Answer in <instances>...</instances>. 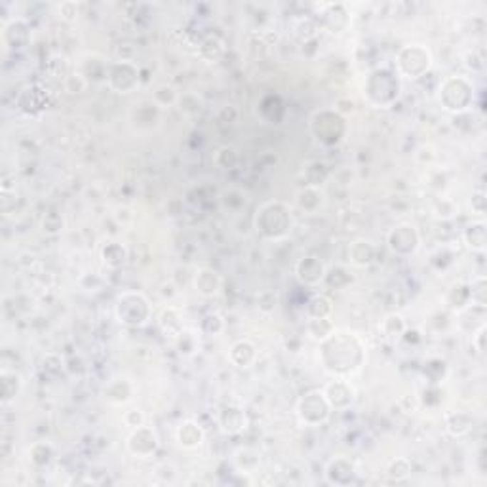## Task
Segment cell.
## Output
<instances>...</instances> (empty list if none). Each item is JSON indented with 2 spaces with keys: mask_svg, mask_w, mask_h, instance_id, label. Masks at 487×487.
<instances>
[{
  "mask_svg": "<svg viewBox=\"0 0 487 487\" xmlns=\"http://www.w3.org/2000/svg\"><path fill=\"white\" fill-rule=\"evenodd\" d=\"M367 350L358 333L350 330H333L318 345V360L322 370L331 377L348 379L364 367Z\"/></svg>",
  "mask_w": 487,
  "mask_h": 487,
  "instance_id": "obj_1",
  "label": "cell"
},
{
  "mask_svg": "<svg viewBox=\"0 0 487 487\" xmlns=\"http://www.w3.org/2000/svg\"><path fill=\"white\" fill-rule=\"evenodd\" d=\"M293 226V214L286 202L280 200H268L257 208L253 215V229L263 240L268 242H280L291 232Z\"/></svg>",
  "mask_w": 487,
  "mask_h": 487,
  "instance_id": "obj_2",
  "label": "cell"
},
{
  "mask_svg": "<svg viewBox=\"0 0 487 487\" xmlns=\"http://www.w3.org/2000/svg\"><path fill=\"white\" fill-rule=\"evenodd\" d=\"M402 95V80L389 67H377L367 73L364 82V98L375 109H390Z\"/></svg>",
  "mask_w": 487,
  "mask_h": 487,
  "instance_id": "obj_3",
  "label": "cell"
},
{
  "mask_svg": "<svg viewBox=\"0 0 487 487\" xmlns=\"http://www.w3.org/2000/svg\"><path fill=\"white\" fill-rule=\"evenodd\" d=\"M438 103L449 115H466L476 101V88L470 78L463 75H451L444 78L438 86Z\"/></svg>",
  "mask_w": 487,
  "mask_h": 487,
  "instance_id": "obj_4",
  "label": "cell"
},
{
  "mask_svg": "<svg viewBox=\"0 0 487 487\" xmlns=\"http://www.w3.org/2000/svg\"><path fill=\"white\" fill-rule=\"evenodd\" d=\"M308 130L314 141L325 149L339 147L347 137L348 122L342 115H339L335 109H320L314 110L310 120H308Z\"/></svg>",
  "mask_w": 487,
  "mask_h": 487,
  "instance_id": "obj_5",
  "label": "cell"
},
{
  "mask_svg": "<svg viewBox=\"0 0 487 487\" xmlns=\"http://www.w3.org/2000/svg\"><path fill=\"white\" fill-rule=\"evenodd\" d=\"M115 316L118 324L130 330H141L151 322V303L141 291H122L116 297Z\"/></svg>",
  "mask_w": 487,
  "mask_h": 487,
  "instance_id": "obj_6",
  "label": "cell"
},
{
  "mask_svg": "<svg viewBox=\"0 0 487 487\" xmlns=\"http://www.w3.org/2000/svg\"><path fill=\"white\" fill-rule=\"evenodd\" d=\"M434 56L424 44H406L396 53V73L409 80H421L432 69Z\"/></svg>",
  "mask_w": 487,
  "mask_h": 487,
  "instance_id": "obj_7",
  "label": "cell"
},
{
  "mask_svg": "<svg viewBox=\"0 0 487 487\" xmlns=\"http://www.w3.org/2000/svg\"><path fill=\"white\" fill-rule=\"evenodd\" d=\"M295 413L299 423L305 424V426H322L331 419L333 407L330 406V402L325 398L324 390L313 389L307 390L297 400Z\"/></svg>",
  "mask_w": 487,
  "mask_h": 487,
  "instance_id": "obj_8",
  "label": "cell"
},
{
  "mask_svg": "<svg viewBox=\"0 0 487 487\" xmlns=\"http://www.w3.org/2000/svg\"><path fill=\"white\" fill-rule=\"evenodd\" d=\"M384 244L392 256L407 259L421 250V232L413 223H398L387 232Z\"/></svg>",
  "mask_w": 487,
  "mask_h": 487,
  "instance_id": "obj_9",
  "label": "cell"
},
{
  "mask_svg": "<svg viewBox=\"0 0 487 487\" xmlns=\"http://www.w3.org/2000/svg\"><path fill=\"white\" fill-rule=\"evenodd\" d=\"M107 86L116 93H122V95H128V93L135 92L141 82V73L140 67L130 61V59H120V61H115V63L109 65V70H107Z\"/></svg>",
  "mask_w": 487,
  "mask_h": 487,
  "instance_id": "obj_10",
  "label": "cell"
},
{
  "mask_svg": "<svg viewBox=\"0 0 487 487\" xmlns=\"http://www.w3.org/2000/svg\"><path fill=\"white\" fill-rule=\"evenodd\" d=\"M126 449L135 459L155 457L158 449H160L158 432L152 426H149V424H141L137 429H132L128 440H126Z\"/></svg>",
  "mask_w": 487,
  "mask_h": 487,
  "instance_id": "obj_11",
  "label": "cell"
},
{
  "mask_svg": "<svg viewBox=\"0 0 487 487\" xmlns=\"http://www.w3.org/2000/svg\"><path fill=\"white\" fill-rule=\"evenodd\" d=\"M358 478V470L354 461H350L345 455H337L331 457L324 466V480L325 483L337 487H347L352 486Z\"/></svg>",
  "mask_w": 487,
  "mask_h": 487,
  "instance_id": "obj_12",
  "label": "cell"
},
{
  "mask_svg": "<svg viewBox=\"0 0 487 487\" xmlns=\"http://www.w3.org/2000/svg\"><path fill=\"white\" fill-rule=\"evenodd\" d=\"M322 390H324L330 406L333 407V412H345L356 400V389L350 384L348 379L333 377V381H330Z\"/></svg>",
  "mask_w": 487,
  "mask_h": 487,
  "instance_id": "obj_13",
  "label": "cell"
},
{
  "mask_svg": "<svg viewBox=\"0 0 487 487\" xmlns=\"http://www.w3.org/2000/svg\"><path fill=\"white\" fill-rule=\"evenodd\" d=\"M328 267L318 256H303L295 263V278L307 288H316L324 284Z\"/></svg>",
  "mask_w": 487,
  "mask_h": 487,
  "instance_id": "obj_14",
  "label": "cell"
},
{
  "mask_svg": "<svg viewBox=\"0 0 487 487\" xmlns=\"http://www.w3.org/2000/svg\"><path fill=\"white\" fill-rule=\"evenodd\" d=\"M31 29L23 19H10L2 27V44L8 52H19L29 46Z\"/></svg>",
  "mask_w": 487,
  "mask_h": 487,
  "instance_id": "obj_15",
  "label": "cell"
},
{
  "mask_svg": "<svg viewBox=\"0 0 487 487\" xmlns=\"http://www.w3.org/2000/svg\"><path fill=\"white\" fill-rule=\"evenodd\" d=\"M217 424H219L223 434L238 436L250 426V419H248V413L244 412L242 407L225 406L221 407V412L217 413Z\"/></svg>",
  "mask_w": 487,
  "mask_h": 487,
  "instance_id": "obj_16",
  "label": "cell"
},
{
  "mask_svg": "<svg viewBox=\"0 0 487 487\" xmlns=\"http://www.w3.org/2000/svg\"><path fill=\"white\" fill-rule=\"evenodd\" d=\"M350 23V14L347 4H324L320 12V27L330 31L333 35H341Z\"/></svg>",
  "mask_w": 487,
  "mask_h": 487,
  "instance_id": "obj_17",
  "label": "cell"
},
{
  "mask_svg": "<svg viewBox=\"0 0 487 487\" xmlns=\"http://www.w3.org/2000/svg\"><path fill=\"white\" fill-rule=\"evenodd\" d=\"M192 288H194L198 295L211 299V297L219 295L221 290H223V278H221V274L217 271H214V268H197V273L192 276Z\"/></svg>",
  "mask_w": 487,
  "mask_h": 487,
  "instance_id": "obj_18",
  "label": "cell"
},
{
  "mask_svg": "<svg viewBox=\"0 0 487 487\" xmlns=\"http://www.w3.org/2000/svg\"><path fill=\"white\" fill-rule=\"evenodd\" d=\"M135 387L128 377H115L105 384L103 398L110 406H126L134 400Z\"/></svg>",
  "mask_w": 487,
  "mask_h": 487,
  "instance_id": "obj_19",
  "label": "cell"
},
{
  "mask_svg": "<svg viewBox=\"0 0 487 487\" xmlns=\"http://www.w3.org/2000/svg\"><path fill=\"white\" fill-rule=\"evenodd\" d=\"M461 238H463V244L468 248V250L476 251V253H486L487 250V225L486 221L474 219L466 223L463 226V232H461Z\"/></svg>",
  "mask_w": 487,
  "mask_h": 487,
  "instance_id": "obj_20",
  "label": "cell"
},
{
  "mask_svg": "<svg viewBox=\"0 0 487 487\" xmlns=\"http://www.w3.org/2000/svg\"><path fill=\"white\" fill-rule=\"evenodd\" d=\"M23 390V377L18 372L2 370L0 372V402L2 407L12 406Z\"/></svg>",
  "mask_w": 487,
  "mask_h": 487,
  "instance_id": "obj_21",
  "label": "cell"
},
{
  "mask_svg": "<svg viewBox=\"0 0 487 487\" xmlns=\"http://www.w3.org/2000/svg\"><path fill=\"white\" fill-rule=\"evenodd\" d=\"M175 440L183 449H197L206 440V432L197 421L187 419V421L179 423V426L175 430Z\"/></svg>",
  "mask_w": 487,
  "mask_h": 487,
  "instance_id": "obj_22",
  "label": "cell"
},
{
  "mask_svg": "<svg viewBox=\"0 0 487 487\" xmlns=\"http://www.w3.org/2000/svg\"><path fill=\"white\" fill-rule=\"evenodd\" d=\"M229 362L238 370H248L257 362V348L256 345L248 339L232 342L229 348Z\"/></svg>",
  "mask_w": 487,
  "mask_h": 487,
  "instance_id": "obj_23",
  "label": "cell"
},
{
  "mask_svg": "<svg viewBox=\"0 0 487 487\" xmlns=\"http://www.w3.org/2000/svg\"><path fill=\"white\" fill-rule=\"evenodd\" d=\"M377 248L370 240H354L348 246V261L356 268H370L375 263Z\"/></svg>",
  "mask_w": 487,
  "mask_h": 487,
  "instance_id": "obj_24",
  "label": "cell"
},
{
  "mask_svg": "<svg viewBox=\"0 0 487 487\" xmlns=\"http://www.w3.org/2000/svg\"><path fill=\"white\" fill-rule=\"evenodd\" d=\"M174 347L183 358H194L202 350V331L197 328H185L174 339Z\"/></svg>",
  "mask_w": 487,
  "mask_h": 487,
  "instance_id": "obj_25",
  "label": "cell"
},
{
  "mask_svg": "<svg viewBox=\"0 0 487 487\" xmlns=\"http://www.w3.org/2000/svg\"><path fill=\"white\" fill-rule=\"evenodd\" d=\"M183 314H181V310L177 307H166L162 308V313L158 314V330H160V333H162L164 337H169L172 341H174L175 337L179 335L181 331L185 330V322H183Z\"/></svg>",
  "mask_w": 487,
  "mask_h": 487,
  "instance_id": "obj_26",
  "label": "cell"
},
{
  "mask_svg": "<svg viewBox=\"0 0 487 487\" xmlns=\"http://www.w3.org/2000/svg\"><path fill=\"white\" fill-rule=\"evenodd\" d=\"M459 314V330L464 331V333H474L476 330H480L481 325H486L487 320V307H481V305H474L470 303L468 307L463 308Z\"/></svg>",
  "mask_w": 487,
  "mask_h": 487,
  "instance_id": "obj_27",
  "label": "cell"
},
{
  "mask_svg": "<svg viewBox=\"0 0 487 487\" xmlns=\"http://www.w3.org/2000/svg\"><path fill=\"white\" fill-rule=\"evenodd\" d=\"M295 202H297V208L301 209L303 214L314 215V214H318L320 209L324 208L325 197H324V192L320 191V189H314V187H303L301 191L297 192Z\"/></svg>",
  "mask_w": 487,
  "mask_h": 487,
  "instance_id": "obj_28",
  "label": "cell"
},
{
  "mask_svg": "<svg viewBox=\"0 0 487 487\" xmlns=\"http://www.w3.org/2000/svg\"><path fill=\"white\" fill-rule=\"evenodd\" d=\"M474 429V419L466 412H453L446 415V430L453 438H464Z\"/></svg>",
  "mask_w": 487,
  "mask_h": 487,
  "instance_id": "obj_29",
  "label": "cell"
},
{
  "mask_svg": "<svg viewBox=\"0 0 487 487\" xmlns=\"http://www.w3.org/2000/svg\"><path fill=\"white\" fill-rule=\"evenodd\" d=\"M331 177L330 166L324 162V160H313L308 162L303 169V181H305V187H314V189H320V187L325 185V181Z\"/></svg>",
  "mask_w": 487,
  "mask_h": 487,
  "instance_id": "obj_30",
  "label": "cell"
},
{
  "mask_svg": "<svg viewBox=\"0 0 487 487\" xmlns=\"http://www.w3.org/2000/svg\"><path fill=\"white\" fill-rule=\"evenodd\" d=\"M444 303L446 307L453 313H461L463 308H466L470 305V288L466 282H457L453 284L449 290H447L446 297H444Z\"/></svg>",
  "mask_w": 487,
  "mask_h": 487,
  "instance_id": "obj_31",
  "label": "cell"
},
{
  "mask_svg": "<svg viewBox=\"0 0 487 487\" xmlns=\"http://www.w3.org/2000/svg\"><path fill=\"white\" fill-rule=\"evenodd\" d=\"M333 301L324 293H316L308 299L305 313H307L308 320H320V318H333Z\"/></svg>",
  "mask_w": 487,
  "mask_h": 487,
  "instance_id": "obj_32",
  "label": "cell"
},
{
  "mask_svg": "<svg viewBox=\"0 0 487 487\" xmlns=\"http://www.w3.org/2000/svg\"><path fill=\"white\" fill-rule=\"evenodd\" d=\"M101 259L109 268H122L128 261V250L120 242H107L101 250Z\"/></svg>",
  "mask_w": 487,
  "mask_h": 487,
  "instance_id": "obj_33",
  "label": "cell"
},
{
  "mask_svg": "<svg viewBox=\"0 0 487 487\" xmlns=\"http://www.w3.org/2000/svg\"><path fill=\"white\" fill-rule=\"evenodd\" d=\"M379 328H381V333H383L384 339H387V341H390V342L400 341L402 335H404V331L407 330L404 316H402V314H396V313L387 314Z\"/></svg>",
  "mask_w": 487,
  "mask_h": 487,
  "instance_id": "obj_34",
  "label": "cell"
},
{
  "mask_svg": "<svg viewBox=\"0 0 487 487\" xmlns=\"http://www.w3.org/2000/svg\"><path fill=\"white\" fill-rule=\"evenodd\" d=\"M225 42H223V38L217 35H209L206 36L202 42H200V46H198V53H200V58L204 59V61H208V63H215V61H219L223 56H225Z\"/></svg>",
  "mask_w": 487,
  "mask_h": 487,
  "instance_id": "obj_35",
  "label": "cell"
},
{
  "mask_svg": "<svg viewBox=\"0 0 487 487\" xmlns=\"http://www.w3.org/2000/svg\"><path fill=\"white\" fill-rule=\"evenodd\" d=\"M29 461L33 466H36V468H46V466H50L53 461V457H56V449H53V446L50 444V441H35L33 446L29 447Z\"/></svg>",
  "mask_w": 487,
  "mask_h": 487,
  "instance_id": "obj_36",
  "label": "cell"
},
{
  "mask_svg": "<svg viewBox=\"0 0 487 487\" xmlns=\"http://www.w3.org/2000/svg\"><path fill=\"white\" fill-rule=\"evenodd\" d=\"M447 362L441 358H429L423 365V375L429 384H441L447 377Z\"/></svg>",
  "mask_w": 487,
  "mask_h": 487,
  "instance_id": "obj_37",
  "label": "cell"
},
{
  "mask_svg": "<svg viewBox=\"0 0 487 487\" xmlns=\"http://www.w3.org/2000/svg\"><path fill=\"white\" fill-rule=\"evenodd\" d=\"M354 282L352 273L348 271L347 267L342 265H337V267H331L328 273H325L324 284L330 286L331 290H345L347 286H350Z\"/></svg>",
  "mask_w": 487,
  "mask_h": 487,
  "instance_id": "obj_38",
  "label": "cell"
},
{
  "mask_svg": "<svg viewBox=\"0 0 487 487\" xmlns=\"http://www.w3.org/2000/svg\"><path fill=\"white\" fill-rule=\"evenodd\" d=\"M413 472L412 461L406 457L392 459L387 466V478L390 481H406Z\"/></svg>",
  "mask_w": 487,
  "mask_h": 487,
  "instance_id": "obj_39",
  "label": "cell"
},
{
  "mask_svg": "<svg viewBox=\"0 0 487 487\" xmlns=\"http://www.w3.org/2000/svg\"><path fill=\"white\" fill-rule=\"evenodd\" d=\"M455 257H457V253H455V250H451L449 246H438V248L430 253L429 263L430 267L436 268V271H446V268H449L453 263H455Z\"/></svg>",
  "mask_w": 487,
  "mask_h": 487,
  "instance_id": "obj_40",
  "label": "cell"
},
{
  "mask_svg": "<svg viewBox=\"0 0 487 487\" xmlns=\"http://www.w3.org/2000/svg\"><path fill=\"white\" fill-rule=\"evenodd\" d=\"M225 318L217 313H209L206 314L200 322V328L198 330L202 331V335L208 337H217L225 331Z\"/></svg>",
  "mask_w": 487,
  "mask_h": 487,
  "instance_id": "obj_41",
  "label": "cell"
},
{
  "mask_svg": "<svg viewBox=\"0 0 487 487\" xmlns=\"http://www.w3.org/2000/svg\"><path fill=\"white\" fill-rule=\"evenodd\" d=\"M246 202H248V198H246V194L242 191H238V189H229V191L221 194V206L226 211H231V214H236L242 208H246Z\"/></svg>",
  "mask_w": 487,
  "mask_h": 487,
  "instance_id": "obj_42",
  "label": "cell"
},
{
  "mask_svg": "<svg viewBox=\"0 0 487 487\" xmlns=\"http://www.w3.org/2000/svg\"><path fill=\"white\" fill-rule=\"evenodd\" d=\"M177 107H179V110L183 112V115H198L200 110H202V98L198 95V93L194 92H183L179 93V98H177Z\"/></svg>",
  "mask_w": 487,
  "mask_h": 487,
  "instance_id": "obj_43",
  "label": "cell"
},
{
  "mask_svg": "<svg viewBox=\"0 0 487 487\" xmlns=\"http://www.w3.org/2000/svg\"><path fill=\"white\" fill-rule=\"evenodd\" d=\"M470 288V301L474 305H481V307H487V278L483 274L472 278V282L468 284Z\"/></svg>",
  "mask_w": 487,
  "mask_h": 487,
  "instance_id": "obj_44",
  "label": "cell"
},
{
  "mask_svg": "<svg viewBox=\"0 0 487 487\" xmlns=\"http://www.w3.org/2000/svg\"><path fill=\"white\" fill-rule=\"evenodd\" d=\"M333 330H335V324H333V320L331 318L308 320V335L314 337V339H318V341H322V339H325L330 333H333Z\"/></svg>",
  "mask_w": 487,
  "mask_h": 487,
  "instance_id": "obj_45",
  "label": "cell"
},
{
  "mask_svg": "<svg viewBox=\"0 0 487 487\" xmlns=\"http://www.w3.org/2000/svg\"><path fill=\"white\" fill-rule=\"evenodd\" d=\"M214 164L219 169H232L238 164V155L232 147H219L214 155Z\"/></svg>",
  "mask_w": 487,
  "mask_h": 487,
  "instance_id": "obj_46",
  "label": "cell"
},
{
  "mask_svg": "<svg viewBox=\"0 0 487 487\" xmlns=\"http://www.w3.org/2000/svg\"><path fill=\"white\" fill-rule=\"evenodd\" d=\"M432 214H434L436 219L449 221L459 214V208H457V204L453 202V200L440 198V200L434 204V208H432Z\"/></svg>",
  "mask_w": 487,
  "mask_h": 487,
  "instance_id": "obj_47",
  "label": "cell"
},
{
  "mask_svg": "<svg viewBox=\"0 0 487 487\" xmlns=\"http://www.w3.org/2000/svg\"><path fill=\"white\" fill-rule=\"evenodd\" d=\"M42 370L46 373H52V375H58V373L67 370V360L61 358L59 354L50 352L44 356V360H42Z\"/></svg>",
  "mask_w": 487,
  "mask_h": 487,
  "instance_id": "obj_48",
  "label": "cell"
},
{
  "mask_svg": "<svg viewBox=\"0 0 487 487\" xmlns=\"http://www.w3.org/2000/svg\"><path fill=\"white\" fill-rule=\"evenodd\" d=\"M177 98H179V93L175 92V88L164 84V86H160L157 92H155V105H158V107L175 105L177 103Z\"/></svg>",
  "mask_w": 487,
  "mask_h": 487,
  "instance_id": "obj_49",
  "label": "cell"
},
{
  "mask_svg": "<svg viewBox=\"0 0 487 487\" xmlns=\"http://www.w3.org/2000/svg\"><path fill=\"white\" fill-rule=\"evenodd\" d=\"M63 217L59 214H56V211H50V214L44 215V219H42V231L48 232V234H58V232L63 231Z\"/></svg>",
  "mask_w": 487,
  "mask_h": 487,
  "instance_id": "obj_50",
  "label": "cell"
},
{
  "mask_svg": "<svg viewBox=\"0 0 487 487\" xmlns=\"http://www.w3.org/2000/svg\"><path fill=\"white\" fill-rule=\"evenodd\" d=\"M78 284L84 291H99L105 286V280L95 273H84L78 278Z\"/></svg>",
  "mask_w": 487,
  "mask_h": 487,
  "instance_id": "obj_51",
  "label": "cell"
},
{
  "mask_svg": "<svg viewBox=\"0 0 487 487\" xmlns=\"http://www.w3.org/2000/svg\"><path fill=\"white\" fill-rule=\"evenodd\" d=\"M90 82L80 75V73H73L65 78V90L69 93H82L88 88Z\"/></svg>",
  "mask_w": 487,
  "mask_h": 487,
  "instance_id": "obj_52",
  "label": "cell"
},
{
  "mask_svg": "<svg viewBox=\"0 0 487 487\" xmlns=\"http://www.w3.org/2000/svg\"><path fill=\"white\" fill-rule=\"evenodd\" d=\"M257 307H259V310L265 314H271L274 313V308H276V295H274L273 291H263L261 295H259V299H257Z\"/></svg>",
  "mask_w": 487,
  "mask_h": 487,
  "instance_id": "obj_53",
  "label": "cell"
},
{
  "mask_svg": "<svg viewBox=\"0 0 487 487\" xmlns=\"http://www.w3.org/2000/svg\"><path fill=\"white\" fill-rule=\"evenodd\" d=\"M486 337H487V328L486 325H481L480 330H476L474 333H472V347H474V350L478 354H486Z\"/></svg>",
  "mask_w": 487,
  "mask_h": 487,
  "instance_id": "obj_54",
  "label": "cell"
},
{
  "mask_svg": "<svg viewBox=\"0 0 487 487\" xmlns=\"http://www.w3.org/2000/svg\"><path fill=\"white\" fill-rule=\"evenodd\" d=\"M124 423L128 424L130 429H137L141 424H145V415L141 409H128L124 413Z\"/></svg>",
  "mask_w": 487,
  "mask_h": 487,
  "instance_id": "obj_55",
  "label": "cell"
},
{
  "mask_svg": "<svg viewBox=\"0 0 487 487\" xmlns=\"http://www.w3.org/2000/svg\"><path fill=\"white\" fill-rule=\"evenodd\" d=\"M59 16H61L65 21H75V19L80 16V12H78V4H76V2H63V4L59 6Z\"/></svg>",
  "mask_w": 487,
  "mask_h": 487,
  "instance_id": "obj_56",
  "label": "cell"
},
{
  "mask_svg": "<svg viewBox=\"0 0 487 487\" xmlns=\"http://www.w3.org/2000/svg\"><path fill=\"white\" fill-rule=\"evenodd\" d=\"M470 206H472V211L478 214L480 217H483L486 214V192L476 191L472 192V200H470Z\"/></svg>",
  "mask_w": 487,
  "mask_h": 487,
  "instance_id": "obj_57",
  "label": "cell"
}]
</instances>
